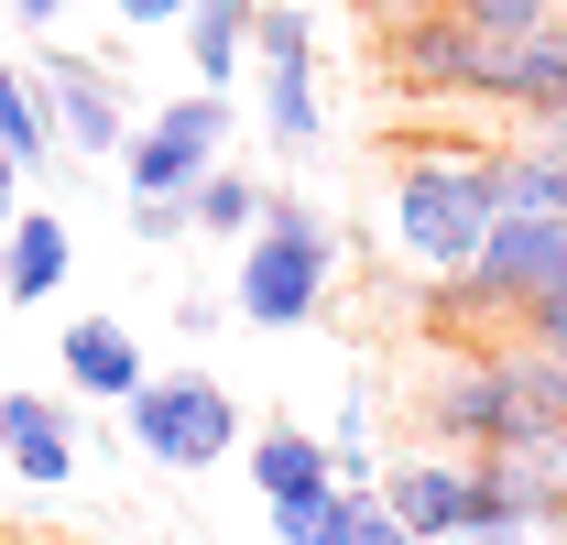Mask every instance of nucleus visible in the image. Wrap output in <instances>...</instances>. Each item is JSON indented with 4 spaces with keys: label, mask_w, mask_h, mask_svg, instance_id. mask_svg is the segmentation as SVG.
Segmentation results:
<instances>
[{
    "label": "nucleus",
    "mask_w": 567,
    "mask_h": 545,
    "mask_svg": "<svg viewBox=\"0 0 567 545\" xmlns=\"http://www.w3.org/2000/svg\"><path fill=\"white\" fill-rule=\"evenodd\" d=\"M546 425H567V414L546 404L524 349H458L447 371H425V436L458 448V459H502V448H524Z\"/></svg>",
    "instance_id": "f257e3e1"
},
{
    "label": "nucleus",
    "mask_w": 567,
    "mask_h": 545,
    "mask_svg": "<svg viewBox=\"0 0 567 545\" xmlns=\"http://www.w3.org/2000/svg\"><path fill=\"white\" fill-rule=\"evenodd\" d=\"M492 229H502L492 153H404V164H393V240H404L415 272H436V284L470 272Z\"/></svg>",
    "instance_id": "f03ea898"
},
{
    "label": "nucleus",
    "mask_w": 567,
    "mask_h": 545,
    "mask_svg": "<svg viewBox=\"0 0 567 545\" xmlns=\"http://www.w3.org/2000/svg\"><path fill=\"white\" fill-rule=\"evenodd\" d=\"M339 284V218L306 197H262V229L240 240V284H229V317L251 328H306Z\"/></svg>",
    "instance_id": "7ed1b4c3"
},
{
    "label": "nucleus",
    "mask_w": 567,
    "mask_h": 545,
    "mask_svg": "<svg viewBox=\"0 0 567 545\" xmlns=\"http://www.w3.org/2000/svg\"><path fill=\"white\" fill-rule=\"evenodd\" d=\"M121 414H132V448L164 459V470H208V459H229V448H251L218 371H153Z\"/></svg>",
    "instance_id": "20e7f679"
},
{
    "label": "nucleus",
    "mask_w": 567,
    "mask_h": 545,
    "mask_svg": "<svg viewBox=\"0 0 567 545\" xmlns=\"http://www.w3.org/2000/svg\"><path fill=\"white\" fill-rule=\"evenodd\" d=\"M229 121H240V110H229L218 88L164 99V110L132 132V153H121V186H132V197H197V186L218 175V153H229Z\"/></svg>",
    "instance_id": "39448f33"
},
{
    "label": "nucleus",
    "mask_w": 567,
    "mask_h": 545,
    "mask_svg": "<svg viewBox=\"0 0 567 545\" xmlns=\"http://www.w3.org/2000/svg\"><path fill=\"white\" fill-rule=\"evenodd\" d=\"M251 66H262V142L274 153H317L328 142V110H317V22L295 0H262Z\"/></svg>",
    "instance_id": "423d86ee"
},
{
    "label": "nucleus",
    "mask_w": 567,
    "mask_h": 545,
    "mask_svg": "<svg viewBox=\"0 0 567 545\" xmlns=\"http://www.w3.org/2000/svg\"><path fill=\"white\" fill-rule=\"evenodd\" d=\"M44 110H55V142L87 153V164H121L132 153V88L99 66V55H44Z\"/></svg>",
    "instance_id": "0eeeda50"
},
{
    "label": "nucleus",
    "mask_w": 567,
    "mask_h": 545,
    "mask_svg": "<svg viewBox=\"0 0 567 545\" xmlns=\"http://www.w3.org/2000/svg\"><path fill=\"white\" fill-rule=\"evenodd\" d=\"M382 502L404 513L415 545H470L481 535V459L425 448V459H404V470H382Z\"/></svg>",
    "instance_id": "6e6552de"
},
{
    "label": "nucleus",
    "mask_w": 567,
    "mask_h": 545,
    "mask_svg": "<svg viewBox=\"0 0 567 545\" xmlns=\"http://www.w3.org/2000/svg\"><path fill=\"white\" fill-rule=\"evenodd\" d=\"M240 459H251V491H262V513H306V502H328V491H339V459H328V436H306V425H284V414H262V436H251Z\"/></svg>",
    "instance_id": "1a4fd4ad"
},
{
    "label": "nucleus",
    "mask_w": 567,
    "mask_h": 545,
    "mask_svg": "<svg viewBox=\"0 0 567 545\" xmlns=\"http://www.w3.org/2000/svg\"><path fill=\"white\" fill-rule=\"evenodd\" d=\"M55 371H66V393H99V404H132L142 382V339L121 317H66V339H55Z\"/></svg>",
    "instance_id": "9d476101"
},
{
    "label": "nucleus",
    "mask_w": 567,
    "mask_h": 545,
    "mask_svg": "<svg viewBox=\"0 0 567 545\" xmlns=\"http://www.w3.org/2000/svg\"><path fill=\"white\" fill-rule=\"evenodd\" d=\"M66 272H76V240H66L55 207H22V218L0 229V295H11V306H55Z\"/></svg>",
    "instance_id": "9b49d317"
},
{
    "label": "nucleus",
    "mask_w": 567,
    "mask_h": 545,
    "mask_svg": "<svg viewBox=\"0 0 567 545\" xmlns=\"http://www.w3.org/2000/svg\"><path fill=\"white\" fill-rule=\"evenodd\" d=\"M274 524V545H415L404 535V513L382 502V491H328V502H306V513H262Z\"/></svg>",
    "instance_id": "f8f14e48"
},
{
    "label": "nucleus",
    "mask_w": 567,
    "mask_h": 545,
    "mask_svg": "<svg viewBox=\"0 0 567 545\" xmlns=\"http://www.w3.org/2000/svg\"><path fill=\"white\" fill-rule=\"evenodd\" d=\"M0 459L33 480V491H66V480H76V425H66V404H44V393H0Z\"/></svg>",
    "instance_id": "ddd939ff"
},
{
    "label": "nucleus",
    "mask_w": 567,
    "mask_h": 545,
    "mask_svg": "<svg viewBox=\"0 0 567 545\" xmlns=\"http://www.w3.org/2000/svg\"><path fill=\"white\" fill-rule=\"evenodd\" d=\"M251 22H262V0H197L186 11V66H197V88H240V66H251Z\"/></svg>",
    "instance_id": "4468645a"
},
{
    "label": "nucleus",
    "mask_w": 567,
    "mask_h": 545,
    "mask_svg": "<svg viewBox=\"0 0 567 545\" xmlns=\"http://www.w3.org/2000/svg\"><path fill=\"white\" fill-rule=\"evenodd\" d=\"M502 470H513V502H524V524H567V425L524 436V448H502Z\"/></svg>",
    "instance_id": "2eb2a0df"
},
{
    "label": "nucleus",
    "mask_w": 567,
    "mask_h": 545,
    "mask_svg": "<svg viewBox=\"0 0 567 545\" xmlns=\"http://www.w3.org/2000/svg\"><path fill=\"white\" fill-rule=\"evenodd\" d=\"M0 153H22V164L66 153V142H55V110H44V76L11 66V55H0Z\"/></svg>",
    "instance_id": "dca6fc26"
},
{
    "label": "nucleus",
    "mask_w": 567,
    "mask_h": 545,
    "mask_svg": "<svg viewBox=\"0 0 567 545\" xmlns=\"http://www.w3.org/2000/svg\"><path fill=\"white\" fill-rule=\"evenodd\" d=\"M197 229H218V240H251V229H262V186L218 164L208 186H197Z\"/></svg>",
    "instance_id": "f3484780"
},
{
    "label": "nucleus",
    "mask_w": 567,
    "mask_h": 545,
    "mask_svg": "<svg viewBox=\"0 0 567 545\" xmlns=\"http://www.w3.org/2000/svg\"><path fill=\"white\" fill-rule=\"evenodd\" d=\"M328 459H339V480H350V491H371V404H339V425H328Z\"/></svg>",
    "instance_id": "a211bd4d"
},
{
    "label": "nucleus",
    "mask_w": 567,
    "mask_h": 545,
    "mask_svg": "<svg viewBox=\"0 0 567 545\" xmlns=\"http://www.w3.org/2000/svg\"><path fill=\"white\" fill-rule=\"evenodd\" d=\"M470 33H535V22H557V0H447Z\"/></svg>",
    "instance_id": "6ab92c4d"
},
{
    "label": "nucleus",
    "mask_w": 567,
    "mask_h": 545,
    "mask_svg": "<svg viewBox=\"0 0 567 545\" xmlns=\"http://www.w3.org/2000/svg\"><path fill=\"white\" fill-rule=\"evenodd\" d=\"M186 229H197V197H132V240L164 251V240H186Z\"/></svg>",
    "instance_id": "aec40b11"
},
{
    "label": "nucleus",
    "mask_w": 567,
    "mask_h": 545,
    "mask_svg": "<svg viewBox=\"0 0 567 545\" xmlns=\"http://www.w3.org/2000/svg\"><path fill=\"white\" fill-rule=\"evenodd\" d=\"M110 11H121V22H132V33H175V22H186V11H197V0H110Z\"/></svg>",
    "instance_id": "412c9836"
},
{
    "label": "nucleus",
    "mask_w": 567,
    "mask_h": 545,
    "mask_svg": "<svg viewBox=\"0 0 567 545\" xmlns=\"http://www.w3.org/2000/svg\"><path fill=\"white\" fill-rule=\"evenodd\" d=\"M22 186H33V164H22V153H0V229L22 218Z\"/></svg>",
    "instance_id": "4be33fe9"
},
{
    "label": "nucleus",
    "mask_w": 567,
    "mask_h": 545,
    "mask_svg": "<svg viewBox=\"0 0 567 545\" xmlns=\"http://www.w3.org/2000/svg\"><path fill=\"white\" fill-rule=\"evenodd\" d=\"M513 349H524V339H513ZM524 360H535V382H546V404L567 414V360H546V349H524Z\"/></svg>",
    "instance_id": "5701e85b"
},
{
    "label": "nucleus",
    "mask_w": 567,
    "mask_h": 545,
    "mask_svg": "<svg viewBox=\"0 0 567 545\" xmlns=\"http://www.w3.org/2000/svg\"><path fill=\"white\" fill-rule=\"evenodd\" d=\"M55 11H66V0H11V22H55Z\"/></svg>",
    "instance_id": "b1692460"
},
{
    "label": "nucleus",
    "mask_w": 567,
    "mask_h": 545,
    "mask_svg": "<svg viewBox=\"0 0 567 545\" xmlns=\"http://www.w3.org/2000/svg\"><path fill=\"white\" fill-rule=\"evenodd\" d=\"M470 545H524V535H513V524H502V535H470Z\"/></svg>",
    "instance_id": "393cba45"
},
{
    "label": "nucleus",
    "mask_w": 567,
    "mask_h": 545,
    "mask_svg": "<svg viewBox=\"0 0 567 545\" xmlns=\"http://www.w3.org/2000/svg\"><path fill=\"white\" fill-rule=\"evenodd\" d=\"M557 11H567V0H557Z\"/></svg>",
    "instance_id": "a878e982"
}]
</instances>
